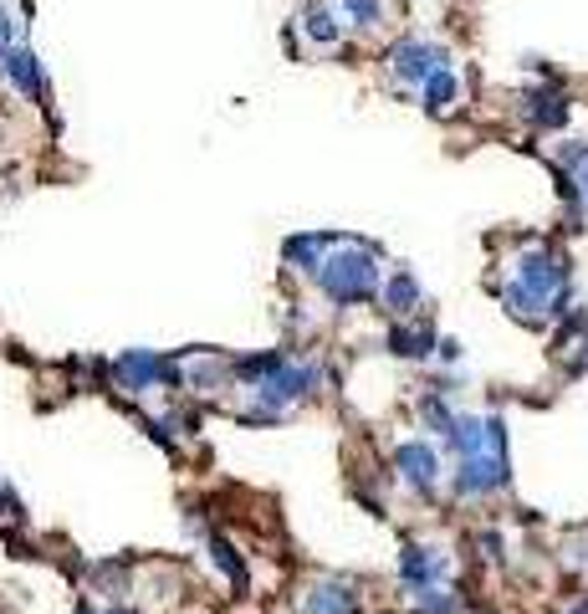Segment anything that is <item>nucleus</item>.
Masks as SVG:
<instances>
[{"mask_svg": "<svg viewBox=\"0 0 588 614\" xmlns=\"http://www.w3.org/2000/svg\"><path fill=\"white\" fill-rule=\"evenodd\" d=\"M0 47H16V21L6 16V6H0Z\"/></svg>", "mask_w": 588, "mask_h": 614, "instance_id": "12", "label": "nucleus"}, {"mask_svg": "<svg viewBox=\"0 0 588 614\" xmlns=\"http://www.w3.org/2000/svg\"><path fill=\"white\" fill-rule=\"evenodd\" d=\"M302 31H308V37L318 41V47H338V37H343V31H338V21L328 16V6H322V0H308V6H302Z\"/></svg>", "mask_w": 588, "mask_h": 614, "instance_id": "8", "label": "nucleus"}, {"mask_svg": "<svg viewBox=\"0 0 588 614\" xmlns=\"http://www.w3.org/2000/svg\"><path fill=\"white\" fill-rule=\"evenodd\" d=\"M6 72H11V82L27 98H47V82H41V68H37V52H31V47H11V52H6Z\"/></svg>", "mask_w": 588, "mask_h": 614, "instance_id": "6", "label": "nucleus"}, {"mask_svg": "<svg viewBox=\"0 0 588 614\" xmlns=\"http://www.w3.org/2000/svg\"><path fill=\"white\" fill-rule=\"evenodd\" d=\"M441 68H451V52H445L441 41L404 37V41H394V52H389V72H394L404 88H425V78Z\"/></svg>", "mask_w": 588, "mask_h": 614, "instance_id": "2", "label": "nucleus"}, {"mask_svg": "<svg viewBox=\"0 0 588 614\" xmlns=\"http://www.w3.org/2000/svg\"><path fill=\"white\" fill-rule=\"evenodd\" d=\"M384 297H389V307H394V313H410V307L420 303V282L410 277V272H394V277L384 282Z\"/></svg>", "mask_w": 588, "mask_h": 614, "instance_id": "10", "label": "nucleus"}, {"mask_svg": "<svg viewBox=\"0 0 588 614\" xmlns=\"http://www.w3.org/2000/svg\"><path fill=\"white\" fill-rule=\"evenodd\" d=\"M522 119L533 123V129H563V123L574 119V103H568V93H563L558 82H543V88L522 93Z\"/></svg>", "mask_w": 588, "mask_h": 614, "instance_id": "3", "label": "nucleus"}, {"mask_svg": "<svg viewBox=\"0 0 588 614\" xmlns=\"http://www.w3.org/2000/svg\"><path fill=\"white\" fill-rule=\"evenodd\" d=\"M400 574H404L410 589H430V584H441L445 579V559L435 553V548H404Z\"/></svg>", "mask_w": 588, "mask_h": 614, "instance_id": "5", "label": "nucleus"}, {"mask_svg": "<svg viewBox=\"0 0 588 614\" xmlns=\"http://www.w3.org/2000/svg\"><path fill=\"white\" fill-rule=\"evenodd\" d=\"M308 614H353V594H348V584H322V589H312Z\"/></svg>", "mask_w": 588, "mask_h": 614, "instance_id": "9", "label": "nucleus"}, {"mask_svg": "<svg viewBox=\"0 0 588 614\" xmlns=\"http://www.w3.org/2000/svg\"><path fill=\"white\" fill-rule=\"evenodd\" d=\"M420 93H425V113H435V119H445V113H451V108L461 103V78H455L451 68H441V72H430V78H425V88H420Z\"/></svg>", "mask_w": 588, "mask_h": 614, "instance_id": "7", "label": "nucleus"}, {"mask_svg": "<svg viewBox=\"0 0 588 614\" xmlns=\"http://www.w3.org/2000/svg\"><path fill=\"white\" fill-rule=\"evenodd\" d=\"M568 614H588V600H578V604H574V610H568Z\"/></svg>", "mask_w": 588, "mask_h": 614, "instance_id": "14", "label": "nucleus"}, {"mask_svg": "<svg viewBox=\"0 0 588 614\" xmlns=\"http://www.w3.org/2000/svg\"><path fill=\"white\" fill-rule=\"evenodd\" d=\"M343 11L359 31H374L379 21H384V0H343Z\"/></svg>", "mask_w": 588, "mask_h": 614, "instance_id": "11", "label": "nucleus"}, {"mask_svg": "<svg viewBox=\"0 0 588 614\" xmlns=\"http://www.w3.org/2000/svg\"><path fill=\"white\" fill-rule=\"evenodd\" d=\"M318 287L333 303L353 307V303H369V297L379 293V267H374V256L359 252V246H343L338 256H328L318 267Z\"/></svg>", "mask_w": 588, "mask_h": 614, "instance_id": "1", "label": "nucleus"}, {"mask_svg": "<svg viewBox=\"0 0 588 614\" xmlns=\"http://www.w3.org/2000/svg\"><path fill=\"white\" fill-rule=\"evenodd\" d=\"M394 467H400V477L415 487V492H435V477H441V456L430 451V446H420V441H410V446H400V456H394Z\"/></svg>", "mask_w": 588, "mask_h": 614, "instance_id": "4", "label": "nucleus"}, {"mask_svg": "<svg viewBox=\"0 0 588 614\" xmlns=\"http://www.w3.org/2000/svg\"><path fill=\"white\" fill-rule=\"evenodd\" d=\"M574 180H578V195H584V205H588V160L574 170Z\"/></svg>", "mask_w": 588, "mask_h": 614, "instance_id": "13", "label": "nucleus"}]
</instances>
